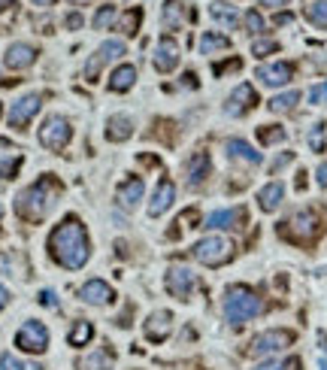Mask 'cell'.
Listing matches in <instances>:
<instances>
[{"mask_svg": "<svg viewBox=\"0 0 327 370\" xmlns=\"http://www.w3.org/2000/svg\"><path fill=\"white\" fill-rule=\"evenodd\" d=\"M182 79H185V85H191V88L197 85V76H194V73H185V76H182Z\"/></svg>", "mask_w": 327, "mask_h": 370, "instance_id": "cell-50", "label": "cell"}, {"mask_svg": "<svg viewBox=\"0 0 327 370\" xmlns=\"http://www.w3.org/2000/svg\"><path fill=\"white\" fill-rule=\"evenodd\" d=\"M245 31H249V34H261L263 31V18H261L258 9H249V13H245Z\"/></svg>", "mask_w": 327, "mask_h": 370, "instance_id": "cell-40", "label": "cell"}, {"mask_svg": "<svg viewBox=\"0 0 327 370\" xmlns=\"http://www.w3.org/2000/svg\"><path fill=\"white\" fill-rule=\"evenodd\" d=\"M173 198H176V185L170 179H161L158 189H154L152 200H149V216H164L173 207Z\"/></svg>", "mask_w": 327, "mask_h": 370, "instance_id": "cell-18", "label": "cell"}, {"mask_svg": "<svg viewBox=\"0 0 327 370\" xmlns=\"http://www.w3.org/2000/svg\"><path fill=\"white\" fill-rule=\"evenodd\" d=\"M224 149H227V155H231L233 161H245V164H252V167H254V164H261V152H254L245 140H227Z\"/></svg>", "mask_w": 327, "mask_h": 370, "instance_id": "cell-24", "label": "cell"}, {"mask_svg": "<svg viewBox=\"0 0 327 370\" xmlns=\"http://www.w3.org/2000/svg\"><path fill=\"white\" fill-rule=\"evenodd\" d=\"M254 370H300V358H282V362H267Z\"/></svg>", "mask_w": 327, "mask_h": 370, "instance_id": "cell-38", "label": "cell"}, {"mask_svg": "<svg viewBox=\"0 0 327 370\" xmlns=\"http://www.w3.org/2000/svg\"><path fill=\"white\" fill-rule=\"evenodd\" d=\"M131 134H133V122H131L127 116H112V118H109L106 140H112V143H124V140H131Z\"/></svg>", "mask_w": 327, "mask_h": 370, "instance_id": "cell-23", "label": "cell"}, {"mask_svg": "<svg viewBox=\"0 0 327 370\" xmlns=\"http://www.w3.org/2000/svg\"><path fill=\"white\" fill-rule=\"evenodd\" d=\"M161 18H164V27H167V31H179L182 18H185V6H182V0H167Z\"/></svg>", "mask_w": 327, "mask_h": 370, "instance_id": "cell-27", "label": "cell"}, {"mask_svg": "<svg viewBox=\"0 0 327 370\" xmlns=\"http://www.w3.org/2000/svg\"><path fill=\"white\" fill-rule=\"evenodd\" d=\"M291 76H294V67H291L288 61H276V64H263V67H258V79L270 88L285 85V82H291Z\"/></svg>", "mask_w": 327, "mask_h": 370, "instance_id": "cell-14", "label": "cell"}, {"mask_svg": "<svg viewBox=\"0 0 327 370\" xmlns=\"http://www.w3.org/2000/svg\"><path fill=\"white\" fill-rule=\"evenodd\" d=\"M70 140H73V128H70V122L64 116H49L43 122V128H40V143L45 146V149L61 152Z\"/></svg>", "mask_w": 327, "mask_h": 370, "instance_id": "cell-7", "label": "cell"}, {"mask_svg": "<svg viewBox=\"0 0 327 370\" xmlns=\"http://www.w3.org/2000/svg\"><path fill=\"white\" fill-rule=\"evenodd\" d=\"M306 18H309V25H315V27H327V0H312V4L306 6Z\"/></svg>", "mask_w": 327, "mask_h": 370, "instance_id": "cell-32", "label": "cell"}, {"mask_svg": "<svg viewBox=\"0 0 327 370\" xmlns=\"http://www.w3.org/2000/svg\"><path fill=\"white\" fill-rule=\"evenodd\" d=\"M58 194H61V182L58 179H54V177H40L34 185H27V189L15 198V216L36 225V221H43L52 212Z\"/></svg>", "mask_w": 327, "mask_h": 370, "instance_id": "cell-2", "label": "cell"}, {"mask_svg": "<svg viewBox=\"0 0 327 370\" xmlns=\"http://www.w3.org/2000/svg\"><path fill=\"white\" fill-rule=\"evenodd\" d=\"M18 167H22V158H6V161H0V179H13Z\"/></svg>", "mask_w": 327, "mask_h": 370, "instance_id": "cell-41", "label": "cell"}, {"mask_svg": "<svg viewBox=\"0 0 327 370\" xmlns=\"http://www.w3.org/2000/svg\"><path fill=\"white\" fill-rule=\"evenodd\" d=\"M318 370H327V358H321V362H318Z\"/></svg>", "mask_w": 327, "mask_h": 370, "instance_id": "cell-55", "label": "cell"}, {"mask_svg": "<svg viewBox=\"0 0 327 370\" xmlns=\"http://www.w3.org/2000/svg\"><path fill=\"white\" fill-rule=\"evenodd\" d=\"M282 198H285V189H282V182H270V185H263V189L258 191V207L263 212H272V210H279Z\"/></svg>", "mask_w": 327, "mask_h": 370, "instance_id": "cell-22", "label": "cell"}, {"mask_svg": "<svg viewBox=\"0 0 327 370\" xmlns=\"http://www.w3.org/2000/svg\"><path fill=\"white\" fill-rule=\"evenodd\" d=\"M233 249L236 246L227 237L209 234L203 240H197L194 249H191V255H194L200 264H206V267H221V264H227L233 258Z\"/></svg>", "mask_w": 327, "mask_h": 370, "instance_id": "cell-5", "label": "cell"}, {"mask_svg": "<svg viewBox=\"0 0 327 370\" xmlns=\"http://www.w3.org/2000/svg\"><path fill=\"white\" fill-rule=\"evenodd\" d=\"M279 52V43L276 40H258L252 46V55H258V58H267V55Z\"/></svg>", "mask_w": 327, "mask_h": 370, "instance_id": "cell-39", "label": "cell"}, {"mask_svg": "<svg viewBox=\"0 0 327 370\" xmlns=\"http://www.w3.org/2000/svg\"><path fill=\"white\" fill-rule=\"evenodd\" d=\"M145 337L152 340V343H161L164 337H170V331H173V313L170 310H158V313H152L149 319H145Z\"/></svg>", "mask_w": 327, "mask_h": 370, "instance_id": "cell-13", "label": "cell"}, {"mask_svg": "<svg viewBox=\"0 0 327 370\" xmlns=\"http://www.w3.org/2000/svg\"><path fill=\"white\" fill-rule=\"evenodd\" d=\"M240 221H245V210H215L212 216L206 219V225L203 228H209V231H221V228H236Z\"/></svg>", "mask_w": 327, "mask_h": 370, "instance_id": "cell-21", "label": "cell"}, {"mask_svg": "<svg viewBox=\"0 0 327 370\" xmlns=\"http://www.w3.org/2000/svg\"><path fill=\"white\" fill-rule=\"evenodd\" d=\"M40 107H43V97L40 95H24L22 100H15L13 109H9V125L22 131V128H27V122L40 113Z\"/></svg>", "mask_w": 327, "mask_h": 370, "instance_id": "cell-11", "label": "cell"}, {"mask_svg": "<svg viewBox=\"0 0 327 370\" xmlns=\"http://www.w3.org/2000/svg\"><path fill=\"white\" fill-rule=\"evenodd\" d=\"M291 343H294V331L270 328V331H263V334H258L252 340L249 355L252 358H267V355H276V352H282V349H288Z\"/></svg>", "mask_w": 327, "mask_h": 370, "instance_id": "cell-6", "label": "cell"}, {"mask_svg": "<svg viewBox=\"0 0 327 370\" xmlns=\"http://www.w3.org/2000/svg\"><path fill=\"white\" fill-rule=\"evenodd\" d=\"M324 131H327V125H312V131H309V149L312 152H324Z\"/></svg>", "mask_w": 327, "mask_h": 370, "instance_id": "cell-37", "label": "cell"}, {"mask_svg": "<svg viewBox=\"0 0 327 370\" xmlns=\"http://www.w3.org/2000/svg\"><path fill=\"white\" fill-rule=\"evenodd\" d=\"M143 191H145V185H143L140 177H127V179L115 189V198H118V203H122L124 210H133L136 203L143 200Z\"/></svg>", "mask_w": 327, "mask_h": 370, "instance_id": "cell-19", "label": "cell"}, {"mask_svg": "<svg viewBox=\"0 0 327 370\" xmlns=\"http://www.w3.org/2000/svg\"><path fill=\"white\" fill-rule=\"evenodd\" d=\"M318 185H321V189H327V161L321 164V167H318Z\"/></svg>", "mask_w": 327, "mask_h": 370, "instance_id": "cell-46", "label": "cell"}, {"mask_svg": "<svg viewBox=\"0 0 327 370\" xmlns=\"http://www.w3.org/2000/svg\"><path fill=\"white\" fill-rule=\"evenodd\" d=\"M297 100H300V91H285V95H276L270 100V113H291V109L297 107Z\"/></svg>", "mask_w": 327, "mask_h": 370, "instance_id": "cell-30", "label": "cell"}, {"mask_svg": "<svg viewBox=\"0 0 327 370\" xmlns=\"http://www.w3.org/2000/svg\"><path fill=\"white\" fill-rule=\"evenodd\" d=\"M194 221H197V210H188V212H182L179 225H188V228H194Z\"/></svg>", "mask_w": 327, "mask_h": 370, "instance_id": "cell-45", "label": "cell"}, {"mask_svg": "<svg viewBox=\"0 0 327 370\" xmlns=\"http://www.w3.org/2000/svg\"><path fill=\"white\" fill-rule=\"evenodd\" d=\"M115 18H118L115 6H112V4H106V6H100L97 13H94V22H91V25H94L97 31H106L109 25H115Z\"/></svg>", "mask_w": 327, "mask_h": 370, "instance_id": "cell-33", "label": "cell"}, {"mask_svg": "<svg viewBox=\"0 0 327 370\" xmlns=\"http://www.w3.org/2000/svg\"><path fill=\"white\" fill-rule=\"evenodd\" d=\"M136 82V67L133 64H122L118 70H112L109 76V91H131Z\"/></svg>", "mask_w": 327, "mask_h": 370, "instance_id": "cell-25", "label": "cell"}, {"mask_svg": "<svg viewBox=\"0 0 327 370\" xmlns=\"http://www.w3.org/2000/svg\"><path fill=\"white\" fill-rule=\"evenodd\" d=\"M31 4H36V6H52L54 0H31Z\"/></svg>", "mask_w": 327, "mask_h": 370, "instance_id": "cell-52", "label": "cell"}, {"mask_svg": "<svg viewBox=\"0 0 327 370\" xmlns=\"http://www.w3.org/2000/svg\"><path fill=\"white\" fill-rule=\"evenodd\" d=\"M0 212H3V210H0Z\"/></svg>", "mask_w": 327, "mask_h": 370, "instance_id": "cell-57", "label": "cell"}, {"mask_svg": "<svg viewBox=\"0 0 327 370\" xmlns=\"http://www.w3.org/2000/svg\"><path fill=\"white\" fill-rule=\"evenodd\" d=\"M279 234L291 240V243H315L324 234V212L321 210H297L294 216H288L279 225Z\"/></svg>", "mask_w": 327, "mask_h": 370, "instance_id": "cell-3", "label": "cell"}, {"mask_svg": "<svg viewBox=\"0 0 327 370\" xmlns=\"http://www.w3.org/2000/svg\"><path fill=\"white\" fill-rule=\"evenodd\" d=\"M164 285H167V292L176 301H188L191 292L197 289V276H194V270H188V267H170Z\"/></svg>", "mask_w": 327, "mask_h": 370, "instance_id": "cell-9", "label": "cell"}, {"mask_svg": "<svg viewBox=\"0 0 327 370\" xmlns=\"http://www.w3.org/2000/svg\"><path fill=\"white\" fill-rule=\"evenodd\" d=\"M288 22H291L288 13H279V15H276V25H288Z\"/></svg>", "mask_w": 327, "mask_h": 370, "instance_id": "cell-51", "label": "cell"}, {"mask_svg": "<svg viewBox=\"0 0 327 370\" xmlns=\"http://www.w3.org/2000/svg\"><path fill=\"white\" fill-rule=\"evenodd\" d=\"M261 6H267V9H279V6H285V0H261Z\"/></svg>", "mask_w": 327, "mask_h": 370, "instance_id": "cell-48", "label": "cell"}, {"mask_svg": "<svg viewBox=\"0 0 327 370\" xmlns=\"http://www.w3.org/2000/svg\"><path fill=\"white\" fill-rule=\"evenodd\" d=\"M13 6V0H0V13H3V9H9Z\"/></svg>", "mask_w": 327, "mask_h": 370, "instance_id": "cell-53", "label": "cell"}, {"mask_svg": "<svg viewBox=\"0 0 327 370\" xmlns=\"http://www.w3.org/2000/svg\"><path fill=\"white\" fill-rule=\"evenodd\" d=\"M209 15H212V22H218L221 27H236V6L231 4H224V0H218V4L209 6Z\"/></svg>", "mask_w": 327, "mask_h": 370, "instance_id": "cell-28", "label": "cell"}, {"mask_svg": "<svg viewBox=\"0 0 327 370\" xmlns=\"http://www.w3.org/2000/svg\"><path fill=\"white\" fill-rule=\"evenodd\" d=\"M309 104H315V107L327 104V82H321V85H315V88H309Z\"/></svg>", "mask_w": 327, "mask_h": 370, "instance_id": "cell-42", "label": "cell"}, {"mask_svg": "<svg viewBox=\"0 0 327 370\" xmlns=\"http://www.w3.org/2000/svg\"><path fill=\"white\" fill-rule=\"evenodd\" d=\"M122 55H124V43H122V40H106V43H100V49L94 52V58H91L88 67H85L88 82H94V76L100 73V67H103V64L122 58Z\"/></svg>", "mask_w": 327, "mask_h": 370, "instance_id": "cell-10", "label": "cell"}, {"mask_svg": "<svg viewBox=\"0 0 327 370\" xmlns=\"http://www.w3.org/2000/svg\"><path fill=\"white\" fill-rule=\"evenodd\" d=\"M6 303H9V292L3 289V285H0V310H3V307H6Z\"/></svg>", "mask_w": 327, "mask_h": 370, "instance_id": "cell-49", "label": "cell"}, {"mask_svg": "<svg viewBox=\"0 0 327 370\" xmlns=\"http://www.w3.org/2000/svg\"><path fill=\"white\" fill-rule=\"evenodd\" d=\"M76 367L79 370H109L112 367V349H94L91 355L79 358Z\"/></svg>", "mask_w": 327, "mask_h": 370, "instance_id": "cell-26", "label": "cell"}, {"mask_svg": "<svg viewBox=\"0 0 327 370\" xmlns=\"http://www.w3.org/2000/svg\"><path fill=\"white\" fill-rule=\"evenodd\" d=\"M91 337H94V325L91 322H76L67 340H70V346H85L91 343Z\"/></svg>", "mask_w": 327, "mask_h": 370, "instance_id": "cell-31", "label": "cell"}, {"mask_svg": "<svg viewBox=\"0 0 327 370\" xmlns=\"http://www.w3.org/2000/svg\"><path fill=\"white\" fill-rule=\"evenodd\" d=\"M40 303H45V307H58V294L52 289H45V292H40Z\"/></svg>", "mask_w": 327, "mask_h": 370, "instance_id": "cell-43", "label": "cell"}, {"mask_svg": "<svg viewBox=\"0 0 327 370\" xmlns=\"http://www.w3.org/2000/svg\"><path fill=\"white\" fill-rule=\"evenodd\" d=\"M212 173V158H209V152H194L188 158V185L191 189H200V185L206 182V177Z\"/></svg>", "mask_w": 327, "mask_h": 370, "instance_id": "cell-17", "label": "cell"}, {"mask_svg": "<svg viewBox=\"0 0 327 370\" xmlns=\"http://www.w3.org/2000/svg\"><path fill=\"white\" fill-rule=\"evenodd\" d=\"M0 149H13V143H9V140H0Z\"/></svg>", "mask_w": 327, "mask_h": 370, "instance_id": "cell-54", "label": "cell"}, {"mask_svg": "<svg viewBox=\"0 0 327 370\" xmlns=\"http://www.w3.org/2000/svg\"><path fill=\"white\" fill-rule=\"evenodd\" d=\"M258 140H261L263 146L282 143V140H285V128H279V125H263V128H258Z\"/></svg>", "mask_w": 327, "mask_h": 370, "instance_id": "cell-34", "label": "cell"}, {"mask_svg": "<svg viewBox=\"0 0 327 370\" xmlns=\"http://www.w3.org/2000/svg\"><path fill=\"white\" fill-rule=\"evenodd\" d=\"M179 64V43L173 40V36H164L158 43V49H154V70L161 73H173Z\"/></svg>", "mask_w": 327, "mask_h": 370, "instance_id": "cell-15", "label": "cell"}, {"mask_svg": "<svg viewBox=\"0 0 327 370\" xmlns=\"http://www.w3.org/2000/svg\"><path fill=\"white\" fill-rule=\"evenodd\" d=\"M254 104H258V95H254V88L249 85V82H242V85H236L233 95L227 97L224 113L227 116H245V113H252L254 109Z\"/></svg>", "mask_w": 327, "mask_h": 370, "instance_id": "cell-12", "label": "cell"}, {"mask_svg": "<svg viewBox=\"0 0 327 370\" xmlns=\"http://www.w3.org/2000/svg\"><path fill=\"white\" fill-rule=\"evenodd\" d=\"M73 4H76V6H85V4H91V0H73Z\"/></svg>", "mask_w": 327, "mask_h": 370, "instance_id": "cell-56", "label": "cell"}, {"mask_svg": "<svg viewBox=\"0 0 327 370\" xmlns=\"http://www.w3.org/2000/svg\"><path fill=\"white\" fill-rule=\"evenodd\" d=\"M140 22H143V9H127L124 18H122V31L127 36H133L136 31H140Z\"/></svg>", "mask_w": 327, "mask_h": 370, "instance_id": "cell-35", "label": "cell"}, {"mask_svg": "<svg viewBox=\"0 0 327 370\" xmlns=\"http://www.w3.org/2000/svg\"><path fill=\"white\" fill-rule=\"evenodd\" d=\"M231 49V40H227V36H221V34H203L200 36V52L203 55H215V52H227Z\"/></svg>", "mask_w": 327, "mask_h": 370, "instance_id": "cell-29", "label": "cell"}, {"mask_svg": "<svg viewBox=\"0 0 327 370\" xmlns=\"http://www.w3.org/2000/svg\"><path fill=\"white\" fill-rule=\"evenodd\" d=\"M227 70H240V58H233L227 64H215V76H221V73H227Z\"/></svg>", "mask_w": 327, "mask_h": 370, "instance_id": "cell-44", "label": "cell"}, {"mask_svg": "<svg viewBox=\"0 0 327 370\" xmlns=\"http://www.w3.org/2000/svg\"><path fill=\"white\" fill-rule=\"evenodd\" d=\"M79 298L85 303H94V307H106V303L115 301V292L109 289L103 280H91V282H85L79 289Z\"/></svg>", "mask_w": 327, "mask_h": 370, "instance_id": "cell-16", "label": "cell"}, {"mask_svg": "<svg viewBox=\"0 0 327 370\" xmlns=\"http://www.w3.org/2000/svg\"><path fill=\"white\" fill-rule=\"evenodd\" d=\"M0 370H43L40 364H31V362H22L15 355H0Z\"/></svg>", "mask_w": 327, "mask_h": 370, "instance_id": "cell-36", "label": "cell"}, {"mask_svg": "<svg viewBox=\"0 0 327 370\" xmlns=\"http://www.w3.org/2000/svg\"><path fill=\"white\" fill-rule=\"evenodd\" d=\"M15 346L22 352H45L49 346V331H45L43 322H24L15 334Z\"/></svg>", "mask_w": 327, "mask_h": 370, "instance_id": "cell-8", "label": "cell"}, {"mask_svg": "<svg viewBox=\"0 0 327 370\" xmlns=\"http://www.w3.org/2000/svg\"><path fill=\"white\" fill-rule=\"evenodd\" d=\"M67 27H82V15H79V13L67 15Z\"/></svg>", "mask_w": 327, "mask_h": 370, "instance_id": "cell-47", "label": "cell"}, {"mask_svg": "<svg viewBox=\"0 0 327 370\" xmlns=\"http://www.w3.org/2000/svg\"><path fill=\"white\" fill-rule=\"evenodd\" d=\"M49 255L61 267H67V270L85 267L88 255H91V243H88V231L79 221V216H67L49 234Z\"/></svg>", "mask_w": 327, "mask_h": 370, "instance_id": "cell-1", "label": "cell"}, {"mask_svg": "<svg viewBox=\"0 0 327 370\" xmlns=\"http://www.w3.org/2000/svg\"><path fill=\"white\" fill-rule=\"evenodd\" d=\"M263 310L261 298L254 294L249 285H231L224 294V316L231 325H245L249 319H254Z\"/></svg>", "mask_w": 327, "mask_h": 370, "instance_id": "cell-4", "label": "cell"}, {"mask_svg": "<svg viewBox=\"0 0 327 370\" xmlns=\"http://www.w3.org/2000/svg\"><path fill=\"white\" fill-rule=\"evenodd\" d=\"M36 61V49L27 43H13L6 49V67L9 70H27Z\"/></svg>", "mask_w": 327, "mask_h": 370, "instance_id": "cell-20", "label": "cell"}]
</instances>
